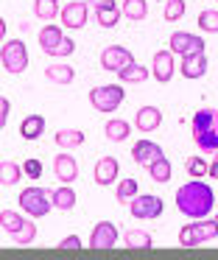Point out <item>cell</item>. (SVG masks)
<instances>
[{
  "instance_id": "e575fe53",
  "label": "cell",
  "mask_w": 218,
  "mask_h": 260,
  "mask_svg": "<svg viewBox=\"0 0 218 260\" xmlns=\"http://www.w3.org/2000/svg\"><path fill=\"white\" fill-rule=\"evenodd\" d=\"M184 12H188V3H184V0H165V20L168 23L182 20Z\"/></svg>"
},
{
  "instance_id": "603a6c76",
  "label": "cell",
  "mask_w": 218,
  "mask_h": 260,
  "mask_svg": "<svg viewBox=\"0 0 218 260\" xmlns=\"http://www.w3.org/2000/svg\"><path fill=\"white\" fill-rule=\"evenodd\" d=\"M120 12H123V17H126V20L140 23V20L148 17V0H123Z\"/></svg>"
},
{
  "instance_id": "6da1fadb",
  "label": "cell",
  "mask_w": 218,
  "mask_h": 260,
  "mask_svg": "<svg viewBox=\"0 0 218 260\" xmlns=\"http://www.w3.org/2000/svg\"><path fill=\"white\" fill-rule=\"evenodd\" d=\"M176 202V210L188 218H207L212 210L218 207V196L212 193V187L201 179H193V182H184L182 187L176 190L173 196Z\"/></svg>"
},
{
  "instance_id": "8fae6325",
  "label": "cell",
  "mask_w": 218,
  "mask_h": 260,
  "mask_svg": "<svg viewBox=\"0 0 218 260\" xmlns=\"http://www.w3.org/2000/svg\"><path fill=\"white\" fill-rule=\"evenodd\" d=\"M176 53L168 48V51H157L154 53V62H151V76H154L160 84H168L176 73Z\"/></svg>"
},
{
  "instance_id": "d6a6232c",
  "label": "cell",
  "mask_w": 218,
  "mask_h": 260,
  "mask_svg": "<svg viewBox=\"0 0 218 260\" xmlns=\"http://www.w3.org/2000/svg\"><path fill=\"white\" fill-rule=\"evenodd\" d=\"M137 193H140L137 179H123V182H117V190H115L117 202H132V199L137 196Z\"/></svg>"
},
{
  "instance_id": "f546056e",
  "label": "cell",
  "mask_w": 218,
  "mask_h": 260,
  "mask_svg": "<svg viewBox=\"0 0 218 260\" xmlns=\"http://www.w3.org/2000/svg\"><path fill=\"white\" fill-rule=\"evenodd\" d=\"M45 79L53 81V84H70V81L76 79V70H73L70 64H50V68L45 70Z\"/></svg>"
},
{
  "instance_id": "4dcf8cb0",
  "label": "cell",
  "mask_w": 218,
  "mask_h": 260,
  "mask_svg": "<svg viewBox=\"0 0 218 260\" xmlns=\"http://www.w3.org/2000/svg\"><path fill=\"white\" fill-rule=\"evenodd\" d=\"M53 140H56V146H61V148H78L84 143V132L81 129H59L53 135Z\"/></svg>"
},
{
  "instance_id": "e0dca14e",
  "label": "cell",
  "mask_w": 218,
  "mask_h": 260,
  "mask_svg": "<svg viewBox=\"0 0 218 260\" xmlns=\"http://www.w3.org/2000/svg\"><path fill=\"white\" fill-rule=\"evenodd\" d=\"M53 176L59 182H65V185L76 182L78 179V162H76V157H70V154H56V157H53Z\"/></svg>"
},
{
  "instance_id": "d590c367",
  "label": "cell",
  "mask_w": 218,
  "mask_h": 260,
  "mask_svg": "<svg viewBox=\"0 0 218 260\" xmlns=\"http://www.w3.org/2000/svg\"><path fill=\"white\" fill-rule=\"evenodd\" d=\"M22 171H25L28 179L37 182L39 176H42V162H39V159H25V162H22Z\"/></svg>"
},
{
  "instance_id": "836d02e7",
  "label": "cell",
  "mask_w": 218,
  "mask_h": 260,
  "mask_svg": "<svg viewBox=\"0 0 218 260\" xmlns=\"http://www.w3.org/2000/svg\"><path fill=\"white\" fill-rule=\"evenodd\" d=\"M184 168H188V174L193 176V179H201V176L210 174V162H207L204 157H190L188 162H184Z\"/></svg>"
},
{
  "instance_id": "9c48e42d",
  "label": "cell",
  "mask_w": 218,
  "mask_h": 260,
  "mask_svg": "<svg viewBox=\"0 0 218 260\" xmlns=\"http://www.w3.org/2000/svg\"><path fill=\"white\" fill-rule=\"evenodd\" d=\"M117 238H120V232L112 221H98L89 232V249L92 252H109V249H115Z\"/></svg>"
},
{
  "instance_id": "f35d334b",
  "label": "cell",
  "mask_w": 218,
  "mask_h": 260,
  "mask_svg": "<svg viewBox=\"0 0 218 260\" xmlns=\"http://www.w3.org/2000/svg\"><path fill=\"white\" fill-rule=\"evenodd\" d=\"M9 112H11L9 98H0V126H6V123H9Z\"/></svg>"
},
{
  "instance_id": "ffe728a7",
  "label": "cell",
  "mask_w": 218,
  "mask_h": 260,
  "mask_svg": "<svg viewBox=\"0 0 218 260\" xmlns=\"http://www.w3.org/2000/svg\"><path fill=\"white\" fill-rule=\"evenodd\" d=\"M39 48H42V53H48V56H53V51L61 45V40H65V34H61V25H42V31H39Z\"/></svg>"
},
{
  "instance_id": "484cf974",
  "label": "cell",
  "mask_w": 218,
  "mask_h": 260,
  "mask_svg": "<svg viewBox=\"0 0 218 260\" xmlns=\"http://www.w3.org/2000/svg\"><path fill=\"white\" fill-rule=\"evenodd\" d=\"M123 243H126V249H151L154 238L145 230H126L123 232Z\"/></svg>"
},
{
  "instance_id": "74e56055",
  "label": "cell",
  "mask_w": 218,
  "mask_h": 260,
  "mask_svg": "<svg viewBox=\"0 0 218 260\" xmlns=\"http://www.w3.org/2000/svg\"><path fill=\"white\" fill-rule=\"evenodd\" d=\"M73 51H76V42H73L70 37H65V40H61V45L53 51V56H61V59H65V56H70Z\"/></svg>"
},
{
  "instance_id": "7a4b0ae2",
  "label": "cell",
  "mask_w": 218,
  "mask_h": 260,
  "mask_svg": "<svg viewBox=\"0 0 218 260\" xmlns=\"http://www.w3.org/2000/svg\"><path fill=\"white\" fill-rule=\"evenodd\" d=\"M190 132H193V140L201 151L215 154L218 151V109L215 107H204L193 115L190 120Z\"/></svg>"
},
{
  "instance_id": "ac0fdd59",
  "label": "cell",
  "mask_w": 218,
  "mask_h": 260,
  "mask_svg": "<svg viewBox=\"0 0 218 260\" xmlns=\"http://www.w3.org/2000/svg\"><path fill=\"white\" fill-rule=\"evenodd\" d=\"M120 6H117L115 0H98L95 3V20H98L101 28H115L120 23Z\"/></svg>"
},
{
  "instance_id": "44dd1931",
  "label": "cell",
  "mask_w": 218,
  "mask_h": 260,
  "mask_svg": "<svg viewBox=\"0 0 218 260\" xmlns=\"http://www.w3.org/2000/svg\"><path fill=\"white\" fill-rule=\"evenodd\" d=\"M104 135H106V140H112V143H123V140H129V135H132V123L123 120V118H112V120H106Z\"/></svg>"
},
{
  "instance_id": "8d00e7d4",
  "label": "cell",
  "mask_w": 218,
  "mask_h": 260,
  "mask_svg": "<svg viewBox=\"0 0 218 260\" xmlns=\"http://www.w3.org/2000/svg\"><path fill=\"white\" fill-rule=\"evenodd\" d=\"M59 249H61V252H78V249H81V238H78V235L61 238V241H59Z\"/></svg>"
},
{
  "instance_id": "2e32d148",
  "label": "cell",
  "mask_w": 218,
  "mask_h": 260,
  "mask_svg": "<svg viewBox=\"0 0 218 260\" xmlns=\"http://www.w3.org/2000/svg\"><path fill=\"white\" fill-rule=\"evenodd\" d=\"M207 53L199 51V53H190V56H182V62H179V73L184 76V79H201V76L207 73Z\"/></svg>"
},
{
  "instance_id": "d4e9b609",
  "label": "cell",
  "mask_w": 218,
  "mask_h": 260,
  "mask_svg": "<svg viewBox=\"0 0 218 260\" xmlns=\"http://www.w3.org/2000/svg\"><path fill=\"white\" fill-rule=\"evenodd\" d=\"M42 132H45V118L42 115H28V118L20 123V137H25V140H39Z\"/></svg>"
},
{
  "instance_id": "60d3db41",
  "label": "cell",
  "mask_w": 218,
  "mask_h": 260,
  "mask_svg": "<svg viewBox=\"0 0 218 260\" xmlns=\"http://www.w3.org/2000/svg\"><path fill=\"white\" fill-rule=\"evenodd\" d=\"M215 221H218V213H215Z\"/></svg>"
},
{
  "instance_id": "ba28073f",
  "label": "cell",
  "mask_w": 218,
  "mask_h": 260,
  "mask_svg": "<svg viewBox=\"0 0 218 260\" xmlns=\"http://www.w3.org/2000/svg\"><path fill=\"white\" fill-rule=\"evenodd\" d=\"M162 210H165V202H162L160 196H154V193H143V196L137 193V196L129 202V213H132L134 218H140V221L160 218Z\"/></svg>"
},
{
  "instance_id": "4fadbf2b",
  "label": "cell",
  "mask_w": 218,
  "mask_h": 260,
  "mask_svg": "<svg viewBox=\"0 0 218 260\" xmlns=\"http://www.w3.org/2000/svg\"><path fill=\"white\" fill-rule=\"evenodd\" d=\"M87 14H89V6L87 3H81V0H70V3H65L61 6V25L65 28H73V31H78V28H84L87 25Z\"/></svg>"
},
{
  "instance_id": "83f0119b",
  "label": "cell",
  "mask_w": 218,
  "mask_h": 260,
  "mask_svg": "<svg viewBox=\"0 0 218 260\" xmlns=\"http://www.w3.org/2000/svg\"><path fill=\"white\" fill-rule=\"evenodd\" d=\"M171 174H173V168H171V159L168 157H160V159H154V162L148 165V176L157 182V185L171 182Z\"/></svg>"
},
{
  "instance_id": "3957f363",
  "label": "cell",
  "mask_w": 218,
  "mask_h": 260,
  "mask_svg": "<svg viewBox=\"0 0 218 260\" xmlns=\"http://www.w3.org/2000/svg\"><path fill=\"white\" fill-rule=\"evenodd\" d=\"M0 226L14 243H34L37 241V224L31 215H22L17 210H0Z\"/></svg>"
},
{
  "instance_id": "d6986e66",
  "label": "cell",
  "mask_w": 218,
  "mask_h": 260,
  "mask_svg": "<svg viewBox=\"0 0 218 260\" xmlns=\"http://www.w3.org/2000/svg\"><path fill=\"white\" fill-rule=\"evenodd\" d=\"M160 123H162V112L157 107H140L134 112V126L140 132H154L160 129Z\"/></svg>"
},
{
  "instance_id": "8992f818",
  "label": "cell",
  "mask_w": 218,
  "mask_h": 260,
  "mask_svg": "<svg viewBox=\"0 0 218 260\" xmlns=\"http://www.w3.org/2000/svg\"><path fill=\"white\" fill-rule=\"evenodd\" d=\"M20 210L25 215H31V218H42V215L50 213V207H53V199H50V190H45V187H25V190L20 193Z\"/></svg>"
},
{
  "instance_id": "7402d4cb",
  "label": "cell",
  "mask_w": 218,
  "mask_h": 260,
  "mask_svg": "<svg viewBox=\"0 0 218 260\" xmlns=\"http://www.w3.org/2000/svg\"><path fill=\"white\" fill-rule=\"evenodd\" d=\"M148 76H151V70H145L143 64H137V62H132V64H126L123 70H117L120 84H143Z\"/></svg>"
},
{
  "instance_id": "277c9868",
  "label": "cell",
  "mask_w": 218,
  "mask_h": 260,
  "mask_svg": "<svg viewBox=\"0 0 218 260\" xmlns=\"http://www.w3.org/2000/svg\"><path fill=\"white\" fill-rule=\"evenodd\" d=\"M215 238H218L215 215H212V218L210 215H207V218H190V224L179 230V243L188 246V249L201 246V243H210V241H215Z\"/></svg>"
},
{
  "instance_id": "5b68a950",
  "label": "cell",
  "mask_w": 218,
  "mask_h": 260,
  "mask_svg": "<svg viewBox=\"0 0 218 260\" xmlns=\"http://www.w3.org/2000/svg\"><path fill=\"white\" fill-rule=\"evenodd\" d=\"M123 101H126L123 84H101V87H92V90H89V104H92V109H98V112H104V115L120 109Z\"/></svg>"
},
{
  "instance_id": "1f68e13d",
  "label": "cell",
  "mask_w": 218,
  "mask_h": 260,
  "mask_svg": "<svg viewBox=\"0 0 218 260\" xmlns=\"http://www.w3.org/2000/svg\"><path fill=\"white\" fill-rule=\"evenodd\" d=\"M196 23H199V28L204 34H218V9H204Z\"/></svg>"
},
{
  "instance_id": "f1b7e54d",
  "label": "cell",
  "mask_w": 218,
  "mask_h": 260,
  "mask_svg": "<svg viewBox=\"0 0 218 260\" xmlns=\"http://www.w3.org/2000/svg\"><path fill=\"white\" fill-rule=\"evenodd\" d=\"M22 165H17L14 159H3L0 162V182H3L6 187H11V185H17V182L22 179Z\"/></svg>"
},
{
  "instance_id": "b9f144b4",
  "label": "cell",
  "mask_w": 218,
  "mask_h": 260,
  "mask_svg": "<svg viewBox=\"0 0 218 260\" xmlns=\"http://www.w3.org/2000/svg\"><path fill=\"white\" fill-rule=\"evenodd\" d=\"M215 3H218V0H215Z\"/></svg>"
},
{
  "instance_id": "30bf717a",
  "label": "cell",
  "mask_w": 218,
  "mask_h": 260,
  "mask_svg": "<svg viewBox=\"0 0 218 260\" xmlns=\"http://www.w3.org/2000/svg\"><path fill=\"white\" fill-rule=\"evenodd\" d=\"M168 48H171L176 56H190V53L204 51V40L199 34H188V31H173L171 40H168Z\"/></svg>"
},
{
  "instance_id": "ab89813d",
  "label": "cell",
  "mask_w": 218,
  "mask_h": 260,
  "mask_svg": "<svg viewBox=\"0 0 218 260\" xmlns=\"http://www.w3.org/2000/svg\"><path fill=\"white\" fill-rule=\"evenodd\" d=\"M210 176H212V179H218V151H215V157L210 159Z\"/></svg>"
},
{
  "instance_id": "5bb4252c",
  "label": "cell",
  "mask_w": 218,
  "mask_h": 260,
  "mask_svg": "<svg viewBox=\"0 0 218 260\" xmlns=\"http://www.w3.org/2000/svg\"><path fill=\"white\" fill-rule=\"evenodd\" d=\"M117 174H120V165H117L115 157H101L92 168V179H95V185H101V187L117 182Z\"/></svg>"
},
{
  "instance_id": "cb8c5ba5",
  "label": "cell",
  "mask_w": 218,
  "mask_h": 260,
  "mask_svg": "<svg viewBox=\"0 0 218 260\" xmlns=\"http://www.w3.org/2000/svg\"><path fill=\"white\" fill-rule=\"evenodd\" d=\"M50 199H53V207L61 210V213L76 207V190H73L70 185H61V187H56V190H50Z\"/></svg>"
},
{
  "instance_id": "4316f807",
  "label": "cell",
  "mask_w": 218,
  "mask_h": 260,
  "mask_svg": "<svg viewBox=\"0 0 218 260\" xmlns=\"http://www.w3.org/2000/svg\"><path fill=\"white\" fill-rule=\"evenodd\" d=\"M59 14H61L59 0H34V17L45 20V23H53Z\"/></svg>"
},
{
  "instance_id": "52a82bcc",
  "label": "cell",
  "mask_w": 218,
  "mask_h": 260,
  "mask_svg": "<svg viewBox=\"0 0 218 260\" xmlns=\"http://www.w3.org/2000/svg\"><path fill=\"white\" fill-rule=\"evenodd\" d=\"M0 64L11 76L22 73L28 68V51L22 45V40H3V45H0Z\"/></svg>"
},
{
  "instance_id": "9a60e30c",
  "label": "cell",
  "mask_w": 218,
  "mask_h": 260,
  "mask_svg": "<svg viewBox=\"0 0 218 260\" xmlns=\"http://www.w3.org/2000/svg\"><path fill=\"white\" fill-rule=\"evenodd\" d=\"M160 157H165V151H162L154 140H137L132 146V159L137 165H143V168H148V165L154 162V159H160Z\"/></svg>"
},
{
  "instance_id": "7c38bea8",
  "label": "cell",
  "mask_w": 218,
  "mask_h": 260,
  "mask_svg": "<svg viewBox=\"0 0 218 260\" xmlns=\"http://www.w3.org/2000/svg\"><path fill=\"white\" fill-rule=\"evenodd\" d=\"M132 62H134L132 51L123 48V45H109V48H104V53H101V68H104L106 73H117V70H123Z\"/></svg>"
}]
</instances>
